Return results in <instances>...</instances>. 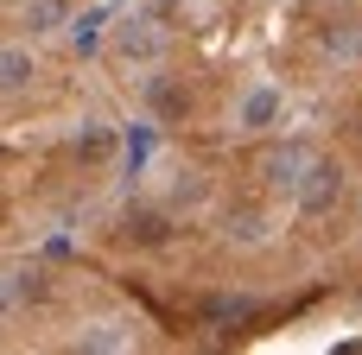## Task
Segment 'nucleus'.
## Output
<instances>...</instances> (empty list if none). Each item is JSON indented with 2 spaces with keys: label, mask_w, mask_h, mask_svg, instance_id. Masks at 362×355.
I'll use <instances>...</instances> for the list:
<instances>
[{
  "label": "nucleus",
  "mask_w": 362,
  "mask_h": 355,
  "mask_svg": "<svg viewBox=\"0 0 362 355\" xmlns=\"http://www.w3.org/2000/svg\"><path fill=\"white\" fill-rule=\"evenodd\" d=\"M108 57L127 64V70H159V57H165V32H159L146 13H127V19L108 25Z\"/></svg>",
  "instance_id": "obj_1"
},
{
  "label": "nucleus",
  "mask_w": 362,
  "mask_h": 355,
  "mask_svg": "<svg viewBox=\"0 0 362 355\" xmlns=\"http://www.w3.org/2000/svg\"><path fill=\"white\" fill-rule=\"evenodd\" d=\"M293 197H299V210H305V216H331V210H337V197H344V165L312 152V165H305V178H299V191H293Z\"/></svg>",
  "instance_id": "obj_2"
},
{
  "label": "nucleus",
  "mask_w": 362,
  "mask_h": 355,
  "mask_svg": "<svg viewBox=\"0 0 362 355\" xmlns=\"http://www.w3.org/2000/svg\"><path fill=\"white\" fill-rule=\"evenodd\" d=\"M305 165H312V146H299V140H293V146H267V152L255 159V172L267 178V191H286V197L299 191Z\"/></svg>",
  "instance_id": "obj_3"
},
{
  "label": "nucleus",
  "mask_w": 362,
  "mask_h": 355,
  "mask_svg": "<svg viewBox=\"0 0 362 355\" xmlns=\"http://www.w3.org/2000/svg\"><path fill=\"white\" fill-rule=\"evenodd\" d=\"M280 121V89L274 83H248L242 95H235V127L242 133H261V127H274Z\"/></svg>",
  "instance_id": "obj_4"
},
{
  "label": "nucleus",
  "mask_w": 362,
  "mask_h": 355,
  "mask_svg": "<svg viewBox=\"0 0 362 355\" xmlns=\"http://www.w3.org/2000/svg\"><path fill=\"white\" fill-rule=\"evenodd\" d=\"M38 83V57L32 44H0V102H19Z\"/></svg>",
  "instance_id": "obj_5"
},
{
  "label": "nucleus",
  "mask_w": 362,
  "mask_h": 355,
  "mask_svg": "<svg viewBox=\"0 0 362 355\" xmlns=\"http://www.w3.org/2000/svg\"><path fill=\"white\" fill-rule=\"evenodd\" d=\"M76 349H89V355H121V349H134V324H121V318H95V324H83Z\"/></svg>",
  "instance_id": "obj_6"
},
{
  "label": "nucleus",
  "mask_w": 362,
  "mask_h": 355,
  "mask_svg": "<svg viewBox=\"0 0 362 355\" xmlns=\"http://www.w3.org/2000/svg\"><path fill=\"white\" fill-rule=\"evenodd\" d=\"M274 235V222L261 216V210H229V241H242V248H261Z\"/></svg>",
  "instance_id": "obj_7"
},
{
  "label": "nucleus",
  "mask_w": 362,
  "mask_h": 355,
  "mask_svg": "<svg viewBox=\"0 0 362 355\" xmlns=\"http://www.w3.org/2000/svg\"><path fill=\"white\" fill-rule=\"evenodd\" d=\"M146 108L165 114V121H178L185 114V89H172V76H146Z\"/></svg>",
  "instance_id": "obj_8"
},
{
  "label": "nucleus",
  "mask_w": 362,
  "mask_h": 355,
  "mask_svg": "<svg viewBox=\"0 0 362 355\" xmlns=\"http://www.w3.org/2000/svg\"><path fill=\"white\" fill-rule=\"evenodd\" d=\"M70 146H76V152H83V159H102V152H108V146H115V133H108V127H102V121H89V127H83V133H76V140H70Z\"/></svg>",
  "instance_id": "obj_9"
},
{
  "label": "nucleus",
  "mask_w": 362,
  "mask_h": 355,
  "mask_svg": "<svg viewBox=\"0 0 362 355\" xmlns=\"http://www.w3.org/2000/svg\"><path fill=\"white\" fill-rule=\"evenodd\" d=\"M204 197H210V184H204V178H197V172H185V178H178V184H172V210H197V203H204Z\"/></svg>",
  "instance_id": "obj_10"
},
{
  "label": "nucleus",
  "mask_w": 362,
  "mask_h": 355,
  "mask_svg": "<svg viewBox=\"0 0 362 355\" xmlns=\"http://www.w3.org/2000/svg\"><path fill=\"white\" fill-rule=\"evenodd\" d=\"M57 19H64V0H32V6H25V25H32V32H51Z\"/></svg>",
  "instance_id": "obj_11"
},
{
  "label": "nucleus",
  "mask_w": 362,
  "mask_h": 355,
  "mask_svg": "<svg viewBox=\"0 0 362 355\" xmlns=\"http://www.w3.org/2000/svg\"><path fill=\"white\" fill-rule=\"evenodd\" d=\"M102 19H108L102 6H95V13H83V19H70V44H76V51H89V44H95V25H102Z\"/></svg>",
  "instance_id": "obj_12"
},
{
  "label": "nucleus",
  "mask_w": 362,
  "mask_h": 355,
  "mask_svg": "<svg viewBox=\"0 0 362 355\" xmlns=\"http://www.w3.org/2000/svg\"><path fill=\"white\" fill-rule=\"evenodd\" d=\"M19 305H25V292H19V273H0V324H6Z\"/></svg>",
  "instance_id": "obj_13"
}]
</instances>
